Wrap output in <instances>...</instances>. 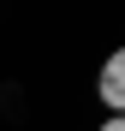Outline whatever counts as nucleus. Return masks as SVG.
<instances>
[{
	"mask_svg": "<svg viewBox=\"0 0 125 131\" xmlns=\"http://www.w3.org/2000/svg\"><path fill=\"white\" fill-rule=\"evenodd\" d=\"M95 95L107 113H125V48H113L107 60H101V72H95Z\"/></svg>",
	"mask_w": 125,
	"mask_h": 131,
	"instance_id": "nucleus-1",
	"label": "nucleus"
},
{
	"mask_svg": "<svg viewBox=\"0 0 125 131\" xmlns=\"http://www.w3.org/2000/svg\"><path fill=\"white\" fill-rule=\"evenodd\" d=\"M95 131H125V113H107V119H101Z\"/></svg>",
	"mask_w": 125,
	"mask_h": 131,
	"instance_id": "nucleus-2",
	"label": "nucleus"
}]
</instances>
